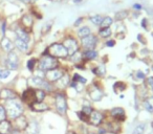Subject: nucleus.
Segmentation results:
<instances>
[{"mask_svg": "<svg viewBox=\"0 0 153 134\" xmlns=\"http://www.w3.org/2000/svg\"><path fill=\"white\" fill-rule=\"evenodd\" d=\"M5 111L7 112L10 117L17 118L22 114L23 108H22V105L19 101H17L16 98H13V100H9L7 102V110Z\"/></svg>", "mask_w": 153, "mask_h": 134, "instance_id": "nucleus-1", "label": "nucleus"}, {"mask_svg": "<svg viewBox=\"0 0 153 134\" xmlns=\"http://www.w3.org/2000/svg\"><path fill=\"white\" fill-rule=\"evenodd\" d=\"M48 56L53 58H66L68 56V51L62 43H53L47 49Z\"/></svg>", "mask_w": 153, "mask_h": 134, "instance_id": "nucleus-2", "label": "nucleus"}, {"mask_svg": "<svg viewBox=\"0 0 153 134\" xmlns=\"http://www.w3.org/2000/svg\"><path fill=\"white\" fill-rule=\"evenodd\" d=\"M59 65L58 63L57 59L56 58H53L51 56H43L41 58L40 62H39V68L41 70H46V71H49V70H53L56 69Z\"/></svg>", "mask_w": 153, "mask_h": 134, "instance_id": "nucleus-3", "label": "nucleus"}, {"mask_svg": "<svg viewBox=\"0 0 153 134\" xmlns=\"http://www.w3.org/2000/svg\"><path fill=\"white\" fill-rule=\"evenodd\" d=\"M5 66H7L9 70H16L19 66V58L16 55V53L11 51L5 59Z\"/></svg>", "mask_w": 153, "mask_h": 134, "instance_id": "nucleus-4", "label": "nucleus"}, {"mask_svg": "<svg viewBox=\"0 0 153 134\" xmlns=\"http://www.w3.org/2000/svg\"><path fill=\"white\" fill-rule=\"evenodd\" d=\"M63 45L65 46V48L67 49L68 55H70V56H72L74 53H76V51H78V48H79L78 42H76V40H74V38L66 39V40L64 41Z\"/></svg>", "mask_w": 153, "mask_h": 134, "instance_id": "nucleus-5", "label": "nucleus"}, {"mask_svg": "<svg viewBox=\"0 0 153 134\" xmlns=\"http://www.w3.org/2000/svg\"><path fill=\"white\" fill-rule=\"evenodd\" d=\"M96 45H97V38L94 35L90 34L89 36L82 39V46H83L86 50H94Z\"/></svg>", "mask_w": 153, "mask_h": 134, "instance_id": "nucleus-6", "label": "nucleus"}, {"mask_svg": "<svg viewBox=\"0 0 153 134\" xmlns=\"http://www.w3.org/2000/svg\"><path fill=\"white\" fill-rule=\"evenodd\" d=\"M56 107L59 113L61 114H65L66 110H67V104H66V100L64 96H56Z\"/></svg>", "mask_w": 153, "mask_h": 134, "instance_id": "nucleus-7", "label": "nucleus"}, {"mask_svg": "<svg viewBox=\"0 0 153 134\" xmlns=\"http://www.w3.org/2000/svg\"><path fill=\"white\" fill-rule=\"evenodd\" d=\"M63 77V73L59 69H53V70H49L48 73H46L45 78L48 80V82H55V81H58L59 79Z\"/></svg>", "mask_w": 153, "mask_h": 134, "instance_id": "nucleus-8", "label": "nucleus"}, {"mask_svg": "<svg viewBox=\"0 0 153 134\" xmlns=\"http://www.w3.org/2000/svg\"><path fill=\"white\" fill-rule=\"evenodd\" d=\"M103 117H104V116H103L102 113H100L99 111H94V110H92V112L90 113V115H89V121L92 124V125L98 126V125H100V124L102 123Z\"/></svg>", "mask_w": 153, "mask_h": 134, "instance_id": "nucleus-9", "label": "nucleus"}, {"mask_svg": "<svg viewBox=\"0 0 153 134\" xmlns=\"http://www.w3.org/2000/svg\"><path fill=\"white\" fill-rule=\"evenodd\" d=\"M89 96L94 101H100L103 98V92L99 88L92 86L89 88Z\"/></svg>", "mask_w": 153, "mask_h": 134, "instance_id": "nucleus-10", "label": "nucleus"}, {"mask_svg": "<svg viewBox=\"0 0 153 134\" xmlns=\"http://www.w3.org/2000/svg\"><path fill=\"white\" fill-rule=\"evenodd\" d=\"M0 98L2 100H13V98H16V93L13 92L12 90L7 89V88H3L0 91Z\"/></svg>", "mask_w": 153, "mask_h": 134, "instance_id": "nucleus-11", "label": "nucleus"}, {"mask_svg": "<svg viewBox=\"0 0 153 134\" xmlns=\"http://www.w3.org/2000/svg\"><path fill=\"white\" fill-rule=\"evenodd\" d=\"M111 116H113L114 118H117V121H124L125 119V112L122 108L120 107H117V108H113L112 110L110 111Z\"/></svg>", "mask_w": 153, "mask_h": 134, "instance_id": "nucleus-12", "label": "nucleus"}, {"mask_svg": "<svg viewBox=\"0 0 153 134\" xmlns=\"http://www.w3.org/2000/svg\"><path fill=\"white\" fill-rule=\"evenodd\" d=\"M23 100L27 103H30V101H34V103H36V96H35V90L34 89H27L23 92L22 96Z\"/></svg>", "mask_w": 153, "mask_h": 134, "instance_id": "nucleus-13", "label": "nucleus"}, {"mask_svg": "<svg viewBox=\"0 0 153 134\" xmlns=\"http://www.w3.org/2000/svg\"><path fill=\"white\" fill-rule=\"evenodd\" d=\"M11 123L9 121H0V134H9L11 131Z\"/></svg>", "mask_w": 153, "mask_h": 134, "instance_id": "nucleus-14", "label": "nucleus"}, {"mask_svg": "<svg viewBox=\"0 0 153 134\" xmlns=\"http://www.w3.org/2000/svg\"><path fill=\"white\" fill-rule=\"evenodd\" d=\"M32 106V109L37 112H42V111H45V110H48V106L46 104L42 102H36L34 104L30 105Z\"/></svg>", "mask_w": 153, "mask_h": 134, "instance_id": "nucleus-15", "label": "nucleus"}, {"mask_svg": "<svg viewBox=\"0 0 153 134\" xmlns=\"http://www.w3.org/2000/svg\"><path fill=\"white\" fill-rule=\"evenodd\" d=\"M16 126L19 130H23L27 128V121H26L25 117H23L22 115H20L19 117L16 118Z\"/></svg>", "mask_w": 153, "mask_h": 134, "instance_id": "nucleus-16", "label": "nucleus"}, {"mask_svg": "<svg viewBox=\"0 0 153 134\" xmlns=\"http://www.w3.org/2000/svg\"><path fill=\"white\" fill-rule=\"evenodd\" d=\"M16 35H17L18 39L24 41V42L28 43V41H30V36H28V34L25 32V30H21V28H18V30H16Z\"/></svg>", "mask_w": 153, "mask_h": 134, "instance_id": "nucleus-17", "label": "nucleus"}, {"mask_svg": "<svg viewBox=\"0 0 153 134\" xmlns=\"http://www.w3.org/2000/svg\"><path fill=\"white\" fill-rule=\"evenodd\" d=\"M1 46H2V48L4 49L5 51H7V53H11V51H13V49H14L13 43L11 42L10 39H7V38H4L2 40V42H1Z\"/></svg>", "mask_w": 153, "mask_h": 134, "instance_id": "nucleus-18", "label": "nucleus"}, {"mask_svg": "<svg viewBox=\"0 0 153 134\" xmlns=\"http://www.w3.org/2000/svg\"><path fill=\"white\" fill-rule=\"evenodd\" d=\"M15 44H16V46H17V48L19 49V50H21V51H27V49H28V45H27V43L26 42H24V41H22V40H20V39H16V41H15Z\"/></svg>", "mask_w": 153, "mask_h": 134, "instance_id": "nucleus-19", "label": "nucleus"}, {"mask_svg": "<svg viewBox=\"0 0 153 134\" xmlns=\"http://www.w3.org/2000/svg\"><path fill=\"white\" fill-rule=\"evenodd\" d=\"M94 75L99 76V77H104L105 73H106V67H105L104 64H101L94 69Z\"/></svg>", "mask_w": 153, "mask_h": 134, "instance_id": "nucleus-20", "label": "nucleus"}, {"mask_svg": "<svg viewBox=\"0 0 153 134\" xmlns=\"http://www.w3.org/2000/svg\"><path fill=\"white\" fill-rule=\"evenodd\" d=\"M89 35H90V28L88 26H83V27L79 28V30H78V36L82 39L89 36Z\"/></svg>", "mask_w": 153, "mask_h": 134, "instance_id": "nucleus-21", "label": "nucleus"}, {"mask_svg": "<svg viewBox=\"0 0 153 134\" xmlns=\"http://www.w3.org/2000/svg\"><path fill=\"white\" fill-rule=\"evenodd\" d=\"M146 131V124H140L134 128L132 134H144Z\"/></svg>", "mask_w": 153, "mask_h": 134, "instance_id": "nucleus-22", "label": "nucleus"}, {"mask_svg": "<svg viewBox=\"0 0 153 134\" xmlns=\"http://www.w3.org/2000/svg\"><path fill=\"white\" fill-rule=\"evenodd\" d=\"M35 96H36V102H42L45 98V92L42 89L35 90Z\"/></svg>", "mask_w": 153, "mask_h": 134, "instance_id": "nucleus-23", "label": "nucleus"}, {"mask_svg": "<svg viewBox=\"0 0 153 134\" xmlns=\"http://www.w3.org/2000/svg\"><path fill=\"white\" fill-rule=\"evenodd\" d=\"M83 56H84V58L87 60H94L98 57V53L94 50H86Z\"/></svg>", "mask_w": 153, "mask_h": 134, "instance_id": "nucleus-24", "label": "nucleus"}, {"mask_svg": "<svg viewBox=\"0 0 153 134\" xmlns=\"http://www.w3.org/2000/svg\"><path fill=\"white\" fill-rule=\"evenodd\" d=\"M112 24V18L110 17H104L101 22V28H105V27H109V26Z\"/></svg>", "mask_w": 153, "mask_h": 134, "instance_id": "nucleus-25", "label": "nucleus"}, {"mask_svg": "<svg viewBox=\"0 0 153 134\" xmlns=\"http://www.w3.org/2000/svg\"><path fill=\"white\" fill-rule=\"evenodd\" d=\"M27 134H40V132H39V127L36 123H32L30 125Z\"/></svg>", "mask_w": 153, "mask_h": 134, "instance_id": "nucleus-26", "label": "nucleus"}, {"mask_svg": "<svg viewBox=\"0 0 153 134\" xmlns=\"http://www.w3.org/2000/svg\"><path fill=\"white\" fill-rule=\"evenodd\" d=\"M145 107L149 112H153V96L147 98L146 102H145Z\"/></svg>", "mask_w": 153, "mask_h": 134, "instance_id": "nucleus-27", "label": "nucleus"}, {"mask_svg": "<svg viewBox=\"0 0 153 134\" xmlns=\"http://www.w3.org/2000/svg\"><path fill=\"white\" fill-rule=\"evenodd\" d=\"M102 20H103V17L100 15H94V16H91V17H90V21H91L94 24H96V25H100Z\"/></svg>", "mask_w": 153, "mask_h": 134, "instance_id": "nucleus-28", "label": "nucleus"}, {"mask_svg": "<svg viewBox=\"0 0 153 134\" xmlns=\"http://www.w3.org/2000/svg\"><path fill=\"white\" fill-rule=\"evenodd\" d=\"M111 35V30L109 27H105V28H101L100 30V36L102 38H108Z\"/></svg>", "mask_w": 153, "mask_h": 134, "instance_id": "nucleus-29", "label": "nucleus"}, {"mask_svg": "<svg viewBox=\"0 0 153 134\" xmlns=\"http://www.w3.org/2000/svg\"><path fill=\"white\" fill-rule=\"evenodd\" d=\"M22 22H23L24 25L27 26V27H30V26L33 25V19H32V17L28 15H25L22 18Z\"/></svg>", "mask_w": 153, "mask_h": 134, "instance_id": "nucleus-30", "label": "nucleus"}, {"mask_svg": "<svg viewBox=\"0 0 153 134\" xmlns=\"http://www.w3.org/2000/svg\"><path fill=\"white\" fill-rule=\"evenodd\" d=\"M113 88H114L115 92H117L119 90L120 91H123V90L126 89V84H124L123 82H117L114 84V86H113Z\"/></svg>", "mask_w": 153, "mask_h": 134, "instance_id": "nucleus-31", "label": "nucleus"}, {"mask_svg": "<svg viewBox=\"0 0 153 134\" xmlns=\"http://www.w3.org/2000/svg\"><path fill=\"white\" fill-rule=\"evenodd\" d=\"M10 70L9 69H0V79L1 80H4L7 79V77L10 76Z\"/></svg>", "mask_w": 153, "mask_h": 134, "instance_id": "nucleus-32", "label": "nucleus"}, {"mask_svg": "<svg viewBox=\"0 0 153 134\" xmlns=\"http://www.w3.org/2000/svg\"><path fill=\"white\" fill-rule=\"evenodd\" d=\"M127 15H128V12L127 11L119 12V13L117 14V20H123V19H125V18L127 17Z\"/></svg>", "mask_w": 153, "mask_h": 134, "instance_id": "nucleus-33", "label": "nucleus"}, {"mask_svg": "<svg viewBox=\"0 0 153 134\" xmlns=\"http://www.w3.org/2000/svg\"><path fill=\"white\" fill-rule=\"evenodd\" d=\"M5 116H7V111L2 106H0V121H4Z\"/></svg>", "mask_w": 153, "mask_h": 134, "instance_id": "nucleus-34", "label": "nucleus"}, {"mask_svg": "<svg viewBox=\"0 0 153 134\" xmlns=\"http://www.w3.org/2000/svg\"><path fill=\"white\" fill-rule=\"evenodd\" d=\"M35 64H36V60L35 59H30V61L27 62V68L30 69V70H33L35 67Z\"/></svg>", "mask_w": 153, "mask_h": 134, "instance_id": "nucleus-35", "label": "nucleus"}, {"mask_svg": "<svg viewBox=\"0 0 153 134\" xmlns=\"http://www.w3.org/2000/svg\"><path fill=\"white\" fill-rule=\"evenodd\" d=\"M78 115H79V117L83 121H89V116H88V115H86L85 113H83L82 111H81V112L78 113Z\"/></svg>", "mask_w": 153, "mask_h": 134, "instance_id": "nucleus-36", "label": "nucleus"}, {"mask_svg": "<svg viewBox=\"0 0 153 134\" xmlns=\"http://www.w3.org/2000/svg\"><path fill=\"white\" fill-rule=\"evenodd\" d=\"M82 112L85 113L86 115H88V116H89L90 113L92 112V109L90 108L89 106H84V107H83V110H82Z\"/></svg>", "mask_w": 153, "mask_h": 134, "instance_id": "nucleus-37", "label": "nucleus"}, {"mask_svg": "<svg viewBox=\"0 0 153 134\" xmlns=\"http://www.w3.org/2000/svg\"><path fill=\"white\" fill-rule=\"evenodd\" d=\"M148 85L150 86V88L153 90V77L148 78Z\"/></svg>", "mask_w": 153, "mask_h": 134, "instance_id": "nucleus-38", "label": "nucleus"}, {"mask_svg": "<svg viewBox=\"0 0 153 134\" xmlns=\"http://www.w3.org/2000/svg\"><path fill=\"white\" fill-rule=\"evenodd\" d=\"M106 44H107V46H113V45L115 44V42L114 41H108Z\"/></svg>", "mask_w": 153, "mask_h": 134, "instance_id": "nucleus-39", "label": "nucleus"}, {"mask_svg": "<svg viewBox=\"0 0 153 134\" xmlns=\"http://www.w3.org/2000/svg\"><path fill=\"white\" fill-rule=\"evenodd\" d=\"M133 7H134V9H137V10H140V9H142V7H140V4H134V5H133Z\"/></svg>", "mask_w": 153, "mask_h": 134, "instance_id": "nucleus-40", "label": "nucleus"}, {"mask_svg": "<svg viewBox=\"0 0 153 134\" xmlns=\"http://www.w3.org/2000/svg\"><path fill=\"white\" fill-rule=\"evenodd\" d=\"M137 73H138V78H140V79H143V78H145V76L143 75V73H140V71H138Z\"/></svg>", "mask_w": 153, "mask_h": 134, "instance_id": "nucleus-41", "label": "nucleus"}, {"mask_svg": "<svg viewBox=\"0 0 153 134\" xmlns=\"http://www.w3.org/2000/svg\"><path fill=\"white\" fill-rule=\"evenodd\" d=\"M22 2H24V3H28L30 1V0H21Z\"/></svg>", "mask_w": 153, "mask_h": 134, "instance_id": "nucleus-42", "label": "nucleus"}, {"mask_svg": "<svg viewBox=\"0 0 153 134\" xmlns=\"http://www.w3.org/2000/svg\"><path fill=\"white\" fill-rule=\"evenodd\" d=\"M152 128H153V121H152Z\"/></svg>", "mask_w": 153, "mask_h": 134, "instance_id": "nucleus-43", "label": "nucleus"}, {"mask_svg": "<svg viewBox=\"0 0 153 134\" xmlns=\"http://www.w3.org/2000/svg\"><path fill=\"white\" fill-rule=\"evenodd\" d=\"M72 134H76V133H72Z\"/></svg>", "mask_w": 153, "mask_h": 134, "instance_id": "nucleus-44", "label": "nucleus"}, {"mask_svg": "<svg viewBox=\"0 0 153 134\" xmlns=\"http://www.w3.org/2000/svg\"><path fill=\"white\" fill-rule=\"evenodd\" d=\"M34 1H36V0H34Z\"/></svg>", "mask_w": 153, "mask_h": 134, "instance_id": "nucleus-45", "label": "nucleus"}]
</instances>
